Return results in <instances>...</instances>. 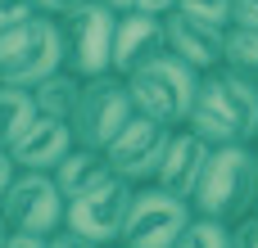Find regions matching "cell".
<instances>
[{"label":"cell","mask_w":258,"mask_h":248,"mask_svg":"<svg viewBox=\"0 0 258 248\" xmlns=\"http://www.w3.org/2000/svg\"><path fill=\"white\" fill-rule=\"evenodd\" d=\"M186 127L209 145H258V81L231 68L204 72Z\"/></svg>","instance_id":"cell-1"},{"label":"cell","mask_w":258,"mask_h":248,"mask_svg":"<svg viewBox=\"0 0 258 248\" xmlns=\"http://www.w3.org/2000/svg\"><path fill=\"white\" fill-rule=\"evenodd\" d=\"M254 194H258V145H218L190 203H195V217H213V221L231 226L254 212Z\"/></svg>","instance_id":"cell-2"},{"label":"cell","mask_w":258,"mask_h":248,"mask_svg":"<svg viewBox=\"0 0 258 248\" xmlns=\"http://www.w3.org/2000/svg\"><path fill=\"white\" fill-rule=\"evenodd\" d=\"M200 81H204V72L168 50V54L141 63L127 77V90L136 99V113H145L163 127H186L190 108H195V95H200Z\"/></svg>","instance_id":"cell-3"},{"label":"cell","mask_w":258,"mask_h":248,"mask_svg":"<svg viewBox=\"0 0 258 248\" xmlns=\"http://www.w3.org/2000/svg\"><path fill=\"white\" fill-rule=\"evenodd\" d=\"M63 68V23L36 14L9 32H0V81L5 86H41Z\"/></svg>","instance_id":"cell-4"},{"label":"cell","mask_w":258,"mask_h":248,"mask_svg":"<svg viewBox=\"0 0 258 248\" xmlns=\"http://www.w3.org/2000/svg\"><path fill=\"white\" fill-rule=\"evenodd\" d=\"M63 23V68L82 81L113 72V36H118V9L109 0H91Z\"/></svg>","instance_id":"cell-5"},{"label":"cell","mask_w":258,"mask_h":248,"mask_svg":"<svg viewBox=\"0 0 258 248\" xmlns=\"http://www.w3.org/2000/svg\"><path fill=\"white\" fill-rule=\"evenodd\" d=\"M0 212L9 221V230L23 235H59L68 226V199L54 181V172H18L9 181V190L0 194Z\"/></svg>","instance_id":"cell-6"},{"label":"cell","mask_w":258,"mask_h":248,"mask_svg":"<svg viewBox=\"0 0 258 248\" xmlns=\"http://www.w3.org/2000/svg\"><path fill=\"white\" fill-rule=\"evenodd\" d=\"M190 221H195V203L150 181L136 190V203H132V217L122 230V248H177Z\"/></svg>","instance_id":"cell-7"},{"label":"cell","mask_w":258,"mask_h":248,"mask_svg":"<svg viewBox=\"0 0 258 248\" xmlns=\"http://www.w3.org/2000/svg\"><path fill=\"white\" fill-rule=\"evenodd\" d=\"M136 117V99L127 90V77L118 72H104V77H91L82 86V99H77V113H73V131H77V145H91V149H104L127 122Z\"/></svg>","instance_id":"cell-8"},{"label":"cell","mask_w":258,"mask_h":248,"mask_svg":"<svg viewBox=\"0 0 258 248\" xmlns=\"http://www.w3.org/2000/svg\"><path fill=\"white\" fill-rule=\"evenodd\" d=\"M136 190L141 185H132L122 176H109L104 185H95L91 194H82V199L68 203V230H77V235H86V239H95V244H104V248L122 244L127 217H132V203H136Z\"/></svg>","instance_id":"cell-9"},{"label":"cell","mask_w":258,"mask_h":248,"mask_svg":"<svg viewBox=\"0 0 258 248\" xmlns=\"http://www.w3.org/2000/svg\"><path fill=\"white\" fill-rule=\"evenodd\" d=\"M172 131H177V127H163V122L136 113V117H132V122H127L109 145H104L113 176L132 181V185H150V181L159 176V167H163V154H168Z\"/></svg>","instance_id":"cell-10"},{"label":"cell","mask_w":258,"mask_h":248,"mask_svg":"<svg viewBox=\"0 0 258 248\" xmlns=\"http://www.w3.org/2000/svg\"><path fill=\"white\" fill-rule=\"evenodd\" d=\"M168 54V23L163 14H118V36H113V72L132 77L141 63Z\"/></svg>","instance_id":"cell-11"},{"label":"cell","mask_w":258,"mask_h":248,"mask_svg":"<svg viewBox=\"0 0 258 248\" xmlns=\"http://www.w3.org/2000/svg\"><path fill=\"white\" fill-rule=\"evenodd\" d=\"M213 149H218V145H209L200 131L177 127L172 140H168V154H163V167H159L154 185H163V190H172V194H181V199H195V190H200V181H204V172H209Z\"/></svg>","instance_id":"cell-12"},{"label":"cell","mask_w":258,"mask_h":248,"mask_svg":"<svg viewBox=\"0 0 258 248\" xmlns=\"http://www.w3.org/2000/svg\"><path fill=\"white\" fill-rule=\"evenodd\" d=\"M73 145H77L73 122L36 113V122L9 145V154H14V163H18V172H54V167L68 158Z\"/></svg>","instance_id":"cell-13"},{"label":"cell","mask_w":258,"mask_h":248,"mask_svg":"<svg viewBox=\"0 0 258 248\" xmlns=\"http://www.w3.org/2000/svg\"><path fill=\"white\" fill-rule=\"evenodd\" d=\"M163 23H168V50H172L177 59H186V63H190V68H200V72L222 68L227 27L204 23V18H190V14H181V9L163 14Z\"/></svg>","instance_id":"cell-14"},{"label":"cell","mask_w":258,"mask_h":248,"mask_svg":"<svg viewBox=\"0 0 258 248\" xmlns=\"http://www.w3.org/2000/svg\"><path fill=\"white\" fill-rule=\"evenodd\" d=\"M113 176V167H109V154L104 149H91V145H73L68 149V158L54 167V181H59V190H63V199L73 203V199H82V194H91L95 185H104Z\"/></svg>","instance_id":"cell-15"},{"label":"cell","mask_w":258,"mask_h":248,"mask_svg":"<svg viewBox=\"0 0 258 248\" xmlns=\"http://www.w3.org/2000/svg\"><path fill=\"white\" fill-rule=\"evenodd\" d=\"M82 86H86V81H82L77 72L59 68V72H54V77H45L41 86H32V95H36V113L73 122V113H77V99H82Z\"/></svg>","instance_id":"cell-16"},{"label":"cell","mask_w":258,"mask_h":248,"mask_svg":"<svg viewBox=\"0 0 258 248\" xmlns=\"http://www.w3.org/2000/svg\"><path fill=\"white\" fill-rule=\"evenodd\" d=\"M32 122H36V95L27 86H5L0 81V145L9 149Z\"/></svg>","instance_id":"cell-17"},{"label":"cell","mask_w":258,"mask_h":248,"mask_svg":"<svg viewBox=\"0 0 258 248\" xmlns=\"http://www.w3.org/2000/svg\"><path fill=\"white\" fill-rule=\"evenodd\" d=\"M222 68H231V72H240V77L258 81V32H249V27H227Z\"/></svg>","instance_id":"cell-18"},{"label":"cell","mask_w":258,"mask_h":248,"mask_svg":"<svg viewBox=\"0 0 258 248\" xmlns=\"http://www.w3.org/2000/svg\"><path fill=\"white\" fill-rule=\"evenodd\" d=\"M177 248H231V226L213 221V217H195L186 226V235L177 239Z\"/></svg>","instance_id":"cell-19"},{"label":"cell","mask_w":258,"mask_h":248,"mask_svg":"<svg viewBox=\"0 0 258 248\" xmlns=\"http://www.w3.org/2000/svg\"><path fill=\"white\" fill-rule=\"evenodd\" d=\"M177 9L190 14V18H204V23L231 27V9H236V0H177Z\"/></svg>","instance_id":"cell-20"},{"label":"cell","mask_w":258,"mask_h":248,"mask_svg":"<svg viewBox=\"0 0 258 248\" xmlns=\"http://www.w3.org/2000/svg\"><path fill=\"white\" fill-rule=\"evenodd\" d=\"M27 18H36V0H0V32H9Z\"/></svg>","instance_id":"cell-21"},{"label":"cell","mask_w":258,"mask_h":248,"mask_svg":"<svg viewBox=\"0 0 258 248\" xmlns=\"http://www.w3.org/2000/svg\"><path fill=\"white\" fill-rule=\"evenodd\" d=\"M231 248H258V212L231 221Z\"/></svg>","instance_id":"cell-22"},{"label":"cell","mask_w":258,"mask_h":248,"mask_svg":"<svg viewBox=\"0 0 258 248\" xmlns=\"http://www.w3.org/2000/svg\"><path fill=\"white\" fill-rule=\"evenodd\" d=\"M118 14H132V9H141V14H172L177 9V0H109Z\"/></svg>","instance_id":"cell-23"},{"label":"cell","mask_w":258,"mask_h":248,"mask_svg":"<svg viewBox=\"0 0 258 248\" xmlns=\"http://www.w3.org/2000/svg\"><path fill=\"white\" fill-rule=\"evenodd\" d=\"M231 27H249V32H258V0H236Z\"/></svg>","instance_id":"cell-24"},{"label":"cell","mask_w":258,"mask_h":248,"mask_svg":"<svg viewBox=\"0 0 258 248\" xmlns=\"http://www.w3.org/2000/svg\"><path fill=\"white\" fill-rule=\"evenodd\" d=\"M82 5H91V0H36V14H50V18H68V14H77Z\"/></svg>","instance_id":"cell-25"},{"label":"cell","mask_w":258,"mask_h":248,"mask_svg":"<svg viewBox=\"0 0 258 248\" xmlns=\"http://www.w3.org/2000/svg\"><path fill=\"white\" fill-rule=\"evenodd\" d=\"M50 248H104V244H95V239H86V235H77V230H59V235H50Z\"/></svg>","instance_id":"cell-26"},{"label":"cell","mask_w":258,"mask_h":248,"mask_svg":"<svg viewBox=\"0 0 258 248\" xmlns=\"http://www.w3.org/2000/svg\"><path fill=\"white\" fill-rule=\"evenodd\" d=\"M5 248H50V239H45V235H23V230H9Z\"/></svg>","instance_id":"cell-27"},{"label":"cell","mask_w":258,"mask_h":248,"mask_svg":"<svg viewBox=\"0 0 258 248\" xmlns=\"http://www.w3.org/2000/svg\"><path fill=\"white\" fill-rule=\"evenodd\" d=\"M14 176H18V163H14V154L0 145V194L9 190V181H14Z\"/></svg>","instance_id":"cell-28"},{"label":"cell","mask_w":258,"mask_h":248,"mask_svg":"<svg viewBox=\"0 0 258 248\" xmlns=\"http://www.w3.org/2000/svg\"><path fill=\"white\" fill-rule=\"evenodd\" d=\"M5 239H9V221H5V212H0V248H5Z\"/></svg>","instance_id":"cell-29"},{"label":"cell","mask_w":258,"mask_h":248,"mask_svg":"<svg viewBox=\"0 0 258 248\" xmlns=\"http://www.w3.org/2000/svg\"><path fill=\"white\" fill-rule=\"evenodd\" d=\"M254 212H258V194H254Z\"/></svg>","instance_id":"cell-30"},{"label":"cell","mask_w":258,"mask_h":248,"mask_svg":"<svg viewBox=\"0 0 258 248\" xmlns=\"http://www.w3.org/2000/svg\"><path fill=\"white\" fill-rule=\"evenodd\" d=\"M113 248H122V244H113Z\"/></svg>","instance_id":"cell-31"}]
</instances>
